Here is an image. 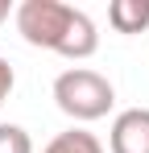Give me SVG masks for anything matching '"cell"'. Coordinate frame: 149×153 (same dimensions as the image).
Masks as SVG:
<instances>
[{"label":"cell","mask_w":149,"mask_h":153,"mask_svg":"<svg viewBox=\"0 0 149 153\" xmlns=\"http://www.w3.org/2000/svg\"><path fill=\"white\" fill-rule=\"evenodd\" d=\"M17 29H21V37L29 46L66 54V58H87L99 46L95 21L83 8L66 4V0H21Z\"/></svg>","instance_id":"6da1fadb"},{"label":"cell","mask_w":149,"mask_h":153,"mask_svg":"<svg viewBox=\"0 0 149 153\" xmlns=\"http://www.w3.org/2000/svg\"><path fill=\"white\" fill-rule=\"evenodd\" d=\"M54 100L71 120H99V116L112 112L116 87L108 75H99L91 66H71L54 79Z\"/></svg>","instance_id":"7a4b0ae2"},{"label":"cell","mask_w":149,"mask_h":153,"mask_svg":"<svg viewBox=\"0 0 149 153\" xmlns=\"http://www.w3.org/2000/svg\"><path fill=\"white\" fill-rule=\"evenodd\" d=\"M112 153H149V108H124L112 120Z\"/></svg>","instance_id":"3957f363"},{"label":"cell","mask_w":149,"mask_h":153,"mask_svg":"<svg viewBox=\"0 0 149 153\" xmlns=\"http://www.w3.org/2000/svg\"><path fill=\"white\" fill-rule=\"evenodd\" d=\"M108 21L120 33H141L149 25V0H112L108 4Z\"/></svg>","instance_id":"277c9868"},{"label":"cell","mask_w":149,"mask_h":153,"mask_svg":"<svg viewBox=\"0 0 149 153\" xmlns=\"http://www.w3.org/2000/svg\"><path fill=\"white\" fill-rule=\"evenodd\" d=\"M42 153H108V149L99 145L95 132H87V128H66V132H58Z\"/></svg>","instance_id":"5b68a950"},{"label":"cell","mask_w":149,"mask_h":153,"mask_svg":"<svg viewBox=\"0 0 149 153\" xmlns=\"http://www.w3.org/2000/svg\"><path fill=\"white\" fill-rule=\"evenodd\" d=\"M0 153H33V141L21 124H0Z\"/></svg>","instance_id":"8992f818"},{"label":"cell","mask_w":149,"mask_h":153,"mask_svg":"<svg viewBox=\"0 0 149 153\" xmlns=\"http://www.w3.org/2000/svg\"><path fill=\"white\" fill-rule=\"evenodd\" d=\"M13 83H17V75H13V62H8V58H0V103L8 100Z\"/></svg>","instance_id":"52a82bcc"},{"label":"cell","mask_w":149,"mask_h":153,"mask_svg":"<svg viewBox=\"0 0 149 153\" xmlns=\"http://www.w3.org/2000/svg\"><path fill=\"white\" fill-rule=\"evenodd\" d=\"M4 17H8V0H0V21H4Z\"/></svg>","instance_id":"ba28073f"}]
</instances>
